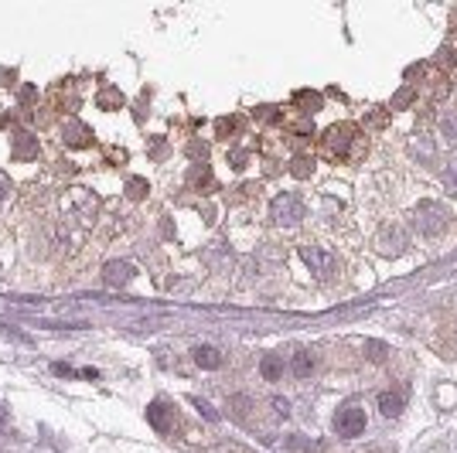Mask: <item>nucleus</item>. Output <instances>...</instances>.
Here are the masks:
<instances>
[{"mask_svg": "<svg viewBox=\"0 0 457 453\" xmlns=\"http://www.w3.org/2000/svg\"><path fill=\"white\" fill-rule=\"evenodd\" d=\"M366 453H389V450H386V447H368Z\"/></svg>", "mask_w": 457, "mask_h": 453, "instance_id": "nucleus-30", "label": "nucleus"}, {"mask_svg": "<svg viewBox=\"0 0 457 453\" xmlns=\"http://www.w3.org/2000/svg\"><path fill=\"white\" fill-rule=\"evenodd\" d=\"M406 246H410V239H406V232H403L399 225H392V229H386V232L379 235V249H382L386 256H399Z\"/></svg>", "mask_w": 457, "mask_h": 453, "instance_id": "nucleus-8", "label": "nucleus"}, {"mask_svg": "<svg viewBox=\"0 0 457 453\" xmlns=\"http://www.w3.org/2000/svg\"><path fill=\"white\" fill-rule=\"evenodd\" d=\"M314 364H317L314 351H297V355H293V362H290V371H293L297 378H307V375L314 371Z\"/></svg>", "mask_w": 457, "mask_h": 453, "instance_id": "nucleus-12", "label": "nucleus"}, {"mask_svg": "<svg viewBox=\"0 0 457 453\" xmlns=\"http://www.w3.org/2000/svg\"><path fill=\"white\" fill-rule=\"evenodd\" d=\"M102 109H113V106H123V95L116 89H106V92H99V99H96Z\"/></svg>", "mask_w": 457, "mask_h": 453, "instance_id": "nucleus-19", "label": "nucleus"}, {"mask_svg": "<svg viewBox=\"0 0 457 453\" xmlns=\"http://www.w3.org/2000/svg\"><path fill=\"white\" fill-rule=\"evenodd\" d=\"M293 99L300 102V109H304V113H317V109H321V95H317V92L300 89L297 95H293Z\"/></svg>", "mask_w": 457, "mask_h": 453, "instance_id": "nucleus-15", "label": "nucleus"}, {"mask_svg": "<svg viewBox=\"0 0 457 453\" xmlns=\"http://www.w3.org/2000/svg\"><path fill=\"white\" fill-rule=\"evenodd\" d=\"M274 413L287 419V416H290V402H287V399H274Z\"/></svg>", "mask_w": 457, "mask_h": 453, "instance_id": "nucleus-25", "label": "nucleus"}, {"mask_svg": "<svg viewBox=\"0 0 457 453\" xmlns=\"http://www.w3.org/2000/svg\"><path fill=\"white\" fill-rule=\"evenodd\" d=\"M270 218H274L276 225H297L300 218H304V201L297 198V194H280L274 198V205H270Z\"/></svg>", "mask_w": 457, "mask_h": 453, "instance_id": "nucleus-4", "label": "nucleus"}, {"mask_svg": "<svg viewBox=\"0 0 457 453\" xmlns=\"http://www.w3.org/2000/svg\"><path fill=\"white\" fill-rule=\"evenodd\" d=\"M260 375H263L267 382H276V378L283 375V355H263V362H260Z\"/></svg>", "mask_w": 457, "mask_h": 453, "instance_id": "nucleus-13", "label": "nucleus"}, {"mask_svg": "<svg viewBox=\"0 0 457 453\" xmlns=\"http://www.w3.org/2000/svg\"><path fill=\"white\" fill-rule=\"evenodd\" d=\"M10 157L14 161H34L38 157V137H31V133H17L14 137V143H10Z\"/></svg>", "mask_w": 457, "mask_h": 453, "instance_id": "nucleus-10", "label": "nucleus"}, {"mask_svg": "<svg viewBox=\"0 0 457 453\" xmlns=\"http://www.w3.org/2000/svg\"><path fill=\"white\" fill-rule=\"evenodd\" d=\"M62 140H65L69 147H89L92 130L86 126V123H79V119H69V123L62 126Z\"/></svg>", "mask_w": 457, "mask_h": 453, "instance_id": "nucleus-9", "label": "nucleus"}, {"mask_svg": "<svg viewBox=\"0 0 457 453\" xmlns=\"http://www.w3.org/2000/svg\"><path fill=\"white\" fill-rule=\"evenodd\" d=\"M314 447H317V443L307 440V437H290V440H287V450L290 453H311Z\"/></svg>", "mask_w": 457, "mask_h": 453, "instance_id": "nucleus-18", "label": "nucleus"}, {"mask_svg": "<svg viewBox=\"0 0 457 453\" xmlns=\"http://www.w3.org/2000/svg\"><path fill=\"white\" fill-rule=\"evenodd\" d=\"M232 167H236V171H239V167H246V154H243V150H239V154H232Z\"/></svg>", "mask_w": 457, "mask_h": 453, "instance_id": "nucleus-28", "label": "nucleus"}, {"mask_svg": "<svg viewBox=\"0 0 457 453\" xmlns=\"http://www.w3.org/2000/svg\"><path fill=\"white\" fill-rule=\"evenodd\" d=\"M253 116H260V119H263V123H274V119H280V113H276L274 106H260V109H256V113H253Z\"/></svg>", "mask_w": 457, "mask_h": 453, "instance_id": "nucleus-23", "label": "nucleus"}, {"mask_svg": "<svg viewBox=\"0 0 457 453\" xmlns=\"http://www.w3.org/2000/svg\"><path fill=\"white\" fill-rule=\"evenodd\" d=\"M355 143H359V130H355L352 123H335V126L324 133V154L335 157V161H348Z\"/></svg>", "mask_w": 457, "mask_h": 453, "instance_id": "nucleus-1", "label": "nucleus"}, {"mask_svg": "<svg viewBox=\"0 0 457 453\" xmlns=\"http://www.w3.org/2000/svg\"><path fill=\"white\" fill-rule=\"evenodd\" d=\"M441 130H444V137H447L451 143H457V109H451V113L441 119Z\"/></svg>", "mask_w": 457, "mask_h": 453, "instance_id": "nucleus-17", "label": "nucleus"}, {"mask_svg": "<svg viewBox=\"0 0 457 453\" xmlns=\"http://www.w3.org/2000/svg\"><path fill=\"white\" fill-rule=\"evenodd\" d=\"M133 276H137V272H133V266H130V263H109V266H106V272H102V279H106L109 286H126Z\"/></svg>", "mask_w": 457, "mask_h": 453, "instance_id": "nucleus-11", "label": "nucleus"}, {"mask_svg": "<svg viewBox=\"0 0 457 453\" xmlns=\"http://www.w3.org/2000/svg\"><path fill=\"white\" fill-rule=\"evenodd\" d=\"M366 351H368V358H372V362H386V355H389V348H386L382 341H368Z\"/></svg>", "mask_w": 457, "mask_h": 453, "instance_id": "nucleus-20", "label": "nucleus"}, {"mask_svg": "<svg viewBox=\"0 0 457 453\" xmlns=\"http://www.w3.org/2000/svg\"><path fill=\"white\" fill-rule=\"evenodd\" d=\"M444 187H447L451 194H457V161H451L447 171H444Z\"/></svg>", "mask_w": 457, "mask_h": 453, "instance_id": "nucleus-21", "label": "nucleus"}, {"mask_svg": "<svg viewBox=\"0 0 457 453\" xmlns=\"http://www.w3.org/2000/svg\"><path fill=\"white\" fill-rule=\"evenodd\" d=\"M413 102V89H403L396 99H392V109H403V106H410Z\"/></svg>", "mask_w": 457, "mask_h": 453, "instance_id": "nucleus-24", "label": "nucleus"}, {"mask_svg": "<svg viewBox=\"0 0 457 453\" xmlns=\"http://www.w3.org/2000/svg\"><path fill=\"white\" fill-rule=\"evenodd\" d=\"M300 256H304V263L311 266V272H314L317 279H331V272H335V256H331L328 249L304 242V246H300Z\"/></svg>", "mask_w": 457, "mask_h": 453, "instance_id": "nucleus-5", "label": "nucleus"}, {"mask_svg": "<svg viewBox=\"0 0 457 453\" xmlns=\"http://www.w3.org/2000/svg\"><path fill=\"white\" fill-rule=\"evenodd\" d=\"M454 62H457L454 51H441V65H454Z\"/></svg>", "mask_w": 457, "mask_h": 453, "instance_id": "nucleus-29", "label": "nucleus"}, {"mask_svg": "<svg viewBox=\"0 0 457 453\" xmlns=\"http://www.w3.org/2000/svg\"><path fill=\"white\" fill-rule=\"evenodd\" d=\"M331 426H335V433H338L342 440H355V437H362V433H366V426H368L366 409H362L359 402H345V406L335 413Z\"/></svg>", "mask_w": 457, "mask_h": 453, "instance_id": "nucleus-2", "label": "nucleus"}, {"mask_svg": "<svg viewBox=\"0 0 457 453\" xmlns=\"http://www.w3.org/2000/svg\"><path fill=\"white\" fill-rule=\"evenodd\" d=\"M416 229L423 235H441L447 229V208L441 201H420V208H416Z\"/></svg>", "mask_w": 457, "mask_h": 453, "instance_id": "nucleus-3", "label": "nucleus"}, {"mask_svg": "<svg viewBox=\"0 0 457 453\" xmlns=\"http://www.w3.org/2000/svg\"><path fill=\"white\" fill-rule=\"evenodd\" d=\"M126 187H130V191H126L130 198H144V194H147V181H144V178H130Z\"/></svg>", "mask_w": 457, "mask_h": 453, "instance_id": "nucleus-22", "label": "nucleus"}, {"mask_svg": "<svg viewBox=\"0 0 457 453\" xmlns=\"http://www.w3.org/2000/svg\"><path fill=\"white\" fill-rule=\"evenodd\" d=\"M194 362L201 364V368H222V355L215 348L201 345V348H194Z\"/></svg>", "mask_w": 457, "mask_h": 453, "instance_id": "nucleus-14", "label": "nucleus"}, {"mask_svg": "<svg viewBox=\"0 0 457 453\" xmlns=\"http://www.w3.org/2000/svg\"><path fill=\"white\" fill-rule=\"evenodd\" d=\"M311 171H314V161H311V157H297V161L290 164V174H293V178H311Z\"/></svg>", "mask_w": 457, "mask_h": 453, "instance_id": "nucleus-16", "label": "nucleus"}, {"mask_svg": "<svg viewBox=\"0 0 457 453\" xmlns=\"http://www.w3.org/2000/svg\"><path fill=\"white\" fill-rule=\"evenodd\" d=\"M147 419H151V426H154L157 433H168V430L178 423V413H175L168 402H161V399H157V402L147 409Z\"/></svg>", "mask_w": 457, "mask_h": 453, "instance_id": "nucleus-7", "label": "nucleus"}, {"mask_svg": "<svg viewBox=\"0 0 457 453\" xmlns=\"http://www.w3.org/2000/svg\"><path fill=\"white\" fill-rule=\"evenodd\" d=\"M10 191H14V184H10V178H7V174L0 171V201H3V198H7Z\"/></svg>", "mask_w": 457, "mask_h": 453, "instance_id": "nucleus-26", "label": "nucleus"}, {"mask_svg": "<svg viewBox=\"0 0 457 453\" xmlns=\"http://www.w3.org/2000/svg\"><path fill=\"white\" fill-rule=\"evenodd\" d=\"M406 385H396V388H386L382 395H379V409H382V416L386 419H392V416H399L403 409H406Z\"/></svg>", "mask_w": 457, "mask_h": 453, "instance_id": "nucleus-6", "label": "nucleus"}, {"mask_svg": "<svg viewBox=\"0 0 457 453\" xmlns=\"http://www.w3.org/2000/svg\"><path fill=\"white\" fill-rule=\"evenodd\" d=\"M236 130V119H219V137H225V133H232ZM229 140V137H225Z\"/></svg>", "mask_w": 457, "mask_h": 453, "instance_id": "nucleus-27", "label": "nucleus"}]
</instances>
